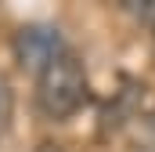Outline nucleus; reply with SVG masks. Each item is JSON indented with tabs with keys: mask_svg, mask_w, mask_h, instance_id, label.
<instances>
[{
	"mask_svg": "<svg viewBox=\"0 0 155 152\" xmlns=\"http://www.w3.org/2000/svg\"><path fill=\"white\" fill-rule=\"evenodd\" d=\"M15 51H18V62L25 69H47L58 54H61V36L58 29L51 26H25L18 36H15Z\"/></svg>",
	"mask_w": 155,
	"mask_h": 152,
	"instance_id": "f03ea898",
	"label": "nucleus"
},
{
	"mask_svg": "<svg viewBox=\"0 0 155 152\" xmlns=\"http://www.w3.org/2000/svg\"><path fill=\"white\" fill-rule=\"evenodd\" d=\"M36 102H40V112L47 119H69L87 102V73H83V62L72 51H61L40 73Z\"/></svg>",
	"mask_w": 155,
	"mask_h": 152,
	"instance_id": "f257e3e1",
	"label": "nucleus"
},
{
	"mask_svg": "<svg viewBox=\"0 0 155 152\" xmlns=\"http://www.w3.org/2000/svg\"><path fill=\"white\" fill-rule=\"evenodd\" d=\"M33 152H65V149H61L58 141H40V145H36Z\"/></svg>",
	"mask_w": 155,
	"mask_h": 152,
	"instance_id": "20e7f679",
	"label": "nucleus"
},
{
	"mask_svg": "<svg viewBox=\"0 0 155 152\" xmlns=\"http://www.w3.org/2000/svg\"><path fill=\"white\" fill-rule=\"evenodd\" d=\"M7 116H11V94H7V87L0 83V130L7 127Z\"/></svg>",
	"mask_w": 155,
	"mask_h": 152,
	"instance_id": "7ed1b4c3",
	"label": "nucleus"
}]
</instances>
